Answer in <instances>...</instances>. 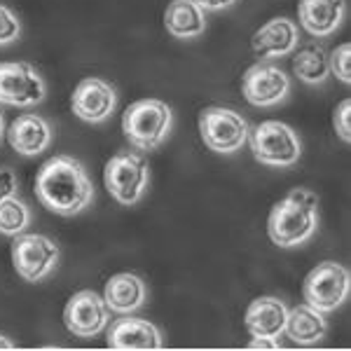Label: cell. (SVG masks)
Listing matches in <instances>:
<instances>
[{
  "mask_svg": "<svg viewBox=\"0 0 351 351\" xmlns=\"http://www.w3.org/2000/svg\"><path fill=\"white\" fill-rule=\"evenodd\" d=\"M293 73L307 84H321L328 77V73H330L328 52L324 47H319V45L302 47L295 59H293Z\"/></svg>",
  "mask_w": 351,
  "mask_h": 351,
  "instance_id": "21",
  "label": "cell"
},
{
  "mask_svg": "<svg viewBox=\"0 0 351 351\" xmlns=\"http://www.w3.org/2000/svg\"><path fill=\"white\" fill-rule=\"evenodd\" d=\"M253 52L260 56H286L298 47V26L295 21L286 19V16H276V19L267 21L253 33L251 40Z\"/></svg>",
  "mask_w": 351,
  "mask_h": 351,
  "instance_id": "15",
  "label": "cell"
},
{
  "mask_svg": "<svg viewBox=\"0 0 351 351\" xmlns=\"http://www.w3.org/2000/svg\"><path fill=\"white\" fill-rule=\"evenodd\" d=\"M349 61H351V45L349 43H342L339 47L332 49V54L328 56V66L335 75L342 80L344 84L351 82V68H349Z\"/></svg>",
  "mask_w": 351,
  "mask_h": 351,
  "instance_id": "23",
  "label": "cell"
},
{
  "mask_svg": "<svg viewBox=\"0 0 351 351\" xmlns=\"http://www.w3.org/2000/svg\"><path fill=\"white\" fill-rule=\"evenodd\" d=\"M288 89H291V80L274 64H256L243 73V80H241L243 99L251 106H258V108L281 104L286 99Z\"/></svg>",
  "mask_w": 351,
  "mask_h": 351,
  "instance_id": "11",
  "label": "cell"
},
{
  "mask_svg": "<svg viewBox=\"0 0 351 351\" xmlns=\"http://www.w3.org/2000/svg\"><path fill=\"white\" fill-rule=\"evenodd\" d=\"M347 14V0H300V26L314 38H326L335 33Z\"/></svg>",
  "mask_w": 351,
  "mask_h": 351,
  "instance_id": "13",
  "label": "cell"
},
{
  "mask_svg": "<svg viewBox=\"0 0 351 351\" xmlns=\"http://www.w3.org/2000/svg\"><path fill=\"white\" fill-rule=\"evenodd\" d=\"M202 10H208V12H218V10H225L230 5H234L237 0H195Z\"/></svg>",
  "mask_w": 351,
  "mask_h": 351,
  "instance_id": "27",
  "label": "cell"
},
{
  "mask_svg": "<svg viewBox=\"0 0 351 351\" xmlns=\"http://www.w3.org/2000/svg\"><path fill=\"white\" fill-rule=\"evenodd\" d=\"M284 332L295 344H316L326 337L328 324L324 319V311L314 309L311 304H298L288 311Z\"/></svg>",
  "mask_w": 351,
  "mask_h": 351,
  "instance_id": "19",
  "label": "cell"
},
{
  "mask_svg": "<svg viewBox=\"0 0 351 351\" xmlns=\"http://www.w3.org/2000/svg\"><path fill=\"white\" fill-rule=\"evenodd\" d=\"M302 293L307 304L324 314L337 309L349 295V269L332 260L319 263V267L311 269L304 279Z\"/></svg>",
  "mask_w": 351,
  "mask_h": 351,
  "instance_id": "8",
  "label": "cell"
},
{
  "mask_svg": "<svg viewBox=\"0 0 351 351\" xmlns=\"http://www.w3.org/2000/svg\"><path fill=\"white\" fill-rule=\"evenodd\" d=\"M21 24L16 19V14L10 8L0 5V45H10L19 38Z\"/></svg>",
  "mask_w": 351,
  "mask_h": 351,
  "instance_id": "24",
  "label": "cell"
},
{
  "mask_svg": "<svg viewBox=\"0 0 351 351\" xmlns=\"http://www.w3.org/2000/svg\"><path fill=\"white\" fill-rule=\"evenodd\" d=\"M28 225H31V208L21 199L10 197V199L0 202V234L16 237L21 234Z\"/></svg>",
  "mask_w": 351,
  "mask_h": 351,
  "instance_id": "22",
  "label": "cell"
},
{
  "mask_svg": "<svg viewBox=\"0 0 351 351\" xmlns=\"http://www.w3.org/2000/svg\"><path fill=\"white\" fill-rule=\"evenodd\" d=\"M104 180L112 199L124 204V206H132L148 190V164L136 152L122 150L117 155H112L108 164H106Z\"/></svg>",
  "mask_w": 351,
  "mask_h": 351,
  "instance_id": "5",
  "label": "cell"
},
{
  "mask_svg": "<svg viewBox=\"0 0 351 351\" xmlns=\"http://www.w3.org/2000/svg\"><path fill=\"white\" fill-rule=\"evenodd\" d=\"M288 309L279 298H258L246 309V330L253 337L279 339L286 326Z\"/></svg>",
  "mask_w": 351,
  "mask_h": 351,
  "instance_id": "17",
  "label": "cell"
},
{
  "mask_svg": "<svg viewBox=\"0 0 351 351\" xmlns=\"http://www.w3.org/2000/svg\"><path fill=\"white\" fill-rule=\"evenodd\" d=\"M8 141L12 150H16L19 155H40L52 143V127L45 117L36 115V112H26V115H19L10 124Z\"/></svg>",
  "mask_w": 351,
  "mask_h": 351,
  "instance_id": "14",
  "label": "cell"
},
{
  "mask_svg": "<svg viewBox=\"0 0 351 351\" xmlns=\"http://www.w3.org/2000/svg\"><path fill=\"white\" fill-rule=\"evenodd\" d=\"M349 117H351V101L344 99L342 104L335 108V115H332V124H335V132L344 143L351 141V124H349Z\"/></svg>",
  "mask_w": 351,
  "mask_h": 351,
  "instance_id": "25",
  "label": "cell"
},
{
  "mask_svg": "<svg viewBox=\"0 0 351 351\" xmlns=\"http://www.w3.org/2000/svg\"><path fill=\"white\" fill-rule=\"evenodd\" d=\"M248 122L239 112L230 108L211 106L204 108L199 115V134L208 150L220 152V155H232L248 141Z\"/></svg>",
  "mask_w": 351,
  "mask_h": 351,
  "instance_id": "6",
  "label": "cell"
},
{
  "mask_svg": "<svg viewBox=\"0 0 351 351\" xmlns=\"http://www.w3.org/2000/svg\"><path fill=\"white\" fill-rule=\"evenodd\" d=\"M110 309L96 291H80L68 300L64 324L75 337H94L108 326Z\"/></svg>",
  "mask_w": 351,
  "mask_h": 351,
  "instance_id": "10",
  "label": "cell"
},
{
  "mask_svg": "<svg viewBox=\"0 0 351 351\" xmlns=\"http://www.w3.org/2000/svg\"><path fill=\"white\" fill-rule=\"evenodd\" d=\"M162 332L145 319H117L108 330L110 349H162Z\"/></svg>",
  "mask_w": 351,
  "mask_h": 351,
  "instance_id": "16",
  "label": "cell"
},
{
  "mask_svg": "<svg viewBox=\"0 0 351 351\" xmlns=\"http://www.w3.org/2000/svg\"><path fill=\"white\" fill-rule=\"evenodd\" d=\"M117 106V94L112 89V84H108L101 77H87L75 87V94L71 99V108L80 120L84 122H106L108 117L115 112Z\"/></svg>",
  "mask_w": 351,
  "mask_h": 351,
  "instance_id": "12",
  "label": "cell"
},
{
  "mask_svg": "<svg viewBox=\"0 0 351 351\" xmlns=\"http://www.w3.org/2000/svg\"><path fill=\"white\" fill-rule=\"evenodd\" d=\"M0 349H14V342H10L5 335H0Z\"/></svg>",
  "mask_w": 351,
  "mask_h": 351,
  "instance_id": "29",
  "label": "cell"
},
{
  "mask_svg": "<svg viewBox=\"0 0 351 351\" xmlns=\"http://www.w3.org/2000/svg\"><path fill=\"white\" fill-rule=\"evenodd\" d=\"M5 134V120H3V112H0V138H3Z\"/></svg>",
  "mask_w": 351,
  "mask_h": 351,
  "instance_id": "30",
  "label": "cell"
},
{
  "mask_svg": "<svg viewBox=\"0 0 351 351\" xmlns=\"http://www.w3.org/2000/svg\"><path fill=\"white\" fill-rule=\"evenodd\" d=\"M248 141H251L253 157L267 167H293L302 155L300 136L293 132V127L276 120L260 122L253 132H248Z\"/></svg>",
  "mask_w": 351,
  "mask_h": 351,
  "instance_id": "4",
  "label": "cell"
},
{
  "mask_svg": "<svg viewBox=\"0 0 351 351\" xmlns=\"http://www.w3.org/2000/svg\"><path fill=\"white\" fill-rule=\"evenodd\" d=\"M164 26L173 38L188 40L206 31V16L195 0H171L164 12Z\"/></svg>",
  "mask_w": 351,
  "mask_h": 351,
  "instance_id": "20",
  "label": "cell"
},
{
  "mask_svg": "<svg viewBox=\"0 0 351 351\" xmlns=\"http://www.w3.org/2000/svg\"><path fill=\"white\" fill-rule=\"evenodd\" d=\"M173 115L164 101L141 99L122 115L124 138L138 150H157L171 132Z\"/></svg>",
  "mask_w": 351,
  "mask_h": 351,
  "instance_id": "3",
  "label": "cell"
},
{
  "mask_svg": "<svg viewBox=\"0 0 351 351\" xmlns=\"http://www.w3.org/2000/svg\"><path fill=\"white\" fill-rule=\"evenodd\" d=\"M12 263L16 274L28 284L49 276L59 263V246L45 234H16L12 243Z\"/></svg>",
  "mask_w": 351,
  "mask_h": 351,
  "instance_id": "7",
  "label": "cell"
},
{
  "mask_svg": "<svg viewBox=\"0 0 351 351\" xmlns=\"http://www.w3.org/2000/svg\"><path fill=\"white\" fill-rule=\"evenodd\" d=\"M36 195L59 216H77L94 202V183L82 162L71 155H56L38 171Z\"/></svg>",
  "mask_w": 351,
  "mask_h": 351,
  "instance_id": "1",
  "label": "cell"
},
{
  "mask_svg": "<svg viewBox=\"0 0 351 351\" xmlns=\"http://www.w3.org/2000/svg\"><path fill=\"white\" fill-rule=\"evenodd\" d=\"M251 349H279V339H267V337H253Z\"/></svg>",
  "mask_w": 351,
  "mask_h": 351,
  "instance_id": "28",
  "label": "cell"
},
{
  "mask_svg": "<svg viewBox=\"0 0 351 351\" xmlns=\"http://www.w3.org/2000/svg\"><path fill=\"white\" fill-rule=\"evenodd\" d=\"M16 190H19L16 176L10 171V169H0V202H5V199H10V197H14Z\"/></svg>",
  "mask_w": 351,
  "mask_h": 351,
  "instance_id": "26",
  "label": "cell"
},
{
  "mask_svg": "<svg viewBox=\"0 0 351 351\" xmlns=\"http://www.w3.org/2000/svg\"><path fill=\"white\" fill-rule=\"evenodd\" d=\"M319 225V197L314 192L295 188L274 204L267 220L271 243L281 248L300 246L316 232Z\"/></svg>",
  "mask_w": 351,
  "mask_h": 351,
  "instance_id": "2",
  "label": "cell"
},
{
  "mask_svg": "<svg viewBox=\"0 0 351 351\" xmlns=\"http://www.w3.org/2000/svg\"><path fill=\"white\" fill-rule=\"evenodd\" d=\"M45 80L31 64L5 61L0 64V104L28 108L45 99Z\"/></svg>",
  "mask_w": 351,
  "mask_h": 351,
  "instance_id": "9",
  "label": "cell"
},
{
  "mask_svg": "<svg viewBox=\"0 0 351 351\" xmlns=\"http://www.w3.org/2000/svg\"><path fill=\"white\" fill-rule=\"evenodd\" d=\"M145 284L141 276L132 274V271H122L115 274L106 284L104 300L108 304V309L117 311V314H132V311L141 309L145 304Z\"/></svg>",
  "mask_w": 351,
  "mask_h": 351,
  "instance_id": "18",
  "label": "cell"
}]
</instances>
